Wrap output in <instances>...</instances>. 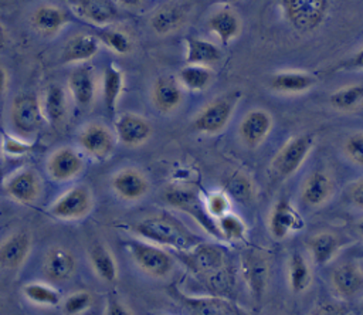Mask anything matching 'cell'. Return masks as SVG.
<instances>
[{
	"mask_svg": "<svg viewBox=\"0 0 363 315\" xmlns=\"http://www.w3.org/2000/svg\"><path fill=\"white\" fill-rule=\"evenodd\" d=\"M132 231L145 241L183 253L201 243L197 234L190 231L180 220L169 214L147 216L133 223Z\"/></svg>",
	"mask_w": 363,
	"mask_h": 315,
	"instance_id": "1",
	"label": "cell"
},
{
	"mask_svg": "<svg viewBox=\"0 0 363 315\" xmlns=\"http://www.w3.org/2000/svg\"><path fill=\"white\" fill-rule=\"evenodd\" d=\"M241 96L242 92L240 89L216 96L194 115L191 119V128L201 135H218L230 123Z\"/></svg>",
	"mask_w": 363,
	"mask_h": 315,
	"instance_id": "2",
	"label": "cell"
},
{
	"mask_svg": "<svg viewBox=\"0 0 363 315\" xmlns=\"http://www.w3.org/2000/svg\"><path fill=\"white\" fill-rule=\"evenodd\" d=\"M315 140L316 138L313 133H299L289 138L271 160L269 169L272 175L279 180H285L295 175L311 155Z\"/></svg>",
	"mask_w": 363,
	"mask_h": 315,
	"instance_id": "3",
	"label": "cell"
},
{
	"mask_svg": "<svg viewBox=\"0 0 363 315\" xmlns=\"http://www.w3.org/2000/svg\"><path fill=\"white\" fill-rule=\"evenodd\" d=\"M279 4L286 23L303 34L323 24L330 7L329 0H281Z\"/></svg>",
	"mask_w": 363,
	"mask_h": 315,
	"instance_id": "4",
	"label": "cell"
},
{
	"mask_svg": "<svg viewBox=\"0 0 363 315\" xmlns=\"http://www.w3.org/2000/svg\"><path fill=\"white\" fill-rule=\"evenodd\" d=\"M10 122L16 135L24 139L37 135L45 122L41 98L34 92L16 95L10 106Z\"/></svg>",
	"mask_w": 363,
	"mask_h": 315,
	"instance_id": "5",
	"label": "cell"
},
{
	"mask_svg": "<svg viewBox=\"0 0 363 315\" xmlns=\"http://www.w3.org/2000/svg\"><path fill=\"white\" fill-rule=\"evenodd\" d=\"M126 248L140 271L153 278H167L174 268L173 257L160 245L145 240H129Z\"/></svg>",
	"mask_w": 363,
	"mask_h": 315,
	"instance_id": "6",
	"label": "cell"
},
{
	"mask_svg": "<svg viewBox=\"0 0 363 315\" xmlns=\"http://www.w3.org/2000/svg\"><path fill=\"white\" fill-rule=\"evenodd\" d=\"M92 207L91 189L85 184H77L67 189L48 206V214L62 221H75L86 217Z\"/></svg>",
	"mask_w": 363,
	"mask_h": 315,
	"instance_id": "7",
	"label": "cell"
},
{
	"mask_svg": "<svg viewBox=\"0 0 363 315\" xmlns=\"http://www.w3.org/2000/svg\"><path fill=\"white\" fill-rule=\"evenodd\" d=\"M118 139L115 131L102 122H88L78 132V145L94 160H106L115 152Z\"/></svg>",
	"mask_w": 363,
	"mask_h": 315,
	"instance_id": "8",
	"label": "cell"
},
{
	"mask_svg": "<svg viewBox=\"0 0 363 315\" xmlns=\"http://www.w3.org/2000/svg\"><path fill=\"white\" fill-rule=\"evenodd\" d=\"M4 193L21 206H33L41 196V177L31 166H24L9 175L3 183Z\"/></svg>",
	"mask_w": 363,
	"mask_h": 315,
	"instance_id": "9",
	"label": "cell"
},
{
	"mask_svg": "<svg viewBox=\"0 0 363 315\" xmlns=\"http://www.w3.org/2000/svg\"><path fill=\"white\" fill-rule=\"evenodd\" d=\"M268 233L274 240H285L303 228L305 220L288 197L278 199L268 214Z\"/></svg>",
	"mask_w": 363,
	"mask_h": 315,
	"instance_id": "10",
	"label": "cell"
},
{
	"mask_svg": "<svg viewBox=\"0 0 363 315\" xmlns=\"http://www.w3.org/2000/svg\"><path fill=\"white\" fill-rule=\"evenodd\" d=\"M33 250V236L28 230H14L0 241V270L18 271Z\"/></svg>",
	"mask_w": 363,
	"mask_h": 315,
	"instance_id": "11",
	"label": "cell"
},
{
	"mask_svg": "<svg viewBox=\"0 0 363 315\" xmlns=\"http://www.w3.org/2000/svg\"><path fill=\"white\" fill-rule=\"evenodd\" d=\"M274 128L272 115L262 108L250 109L238 123V138L241 143L250 149H258Z\"/></svg>",
	"mask_w": 363,
	"mask_h": 315,
	"instance_id": "12",
	"label": "cell"
},
{
	"mask_svg": "<svg viewBox=\"0 0 363 315\" xmlns=\"http://www.w3.org/2000/svg\"><path fill=\"white\" fill-rule=\"evenodd\" d=\"M116 139L126 148H139L145 145L153 135L149 119L135 112H122L113 123Z\"/></svg>",
	"mask_w": 363,
	"mask_h": 315,
	"instance_id": "13",
	"label": "cell"
},
{
	"mask_svg": "<svg viewBox=\"0 0 363 315\" xmlns=\"http://www.w3.org/2000/svg\"><path fill=\"white\" fill-rule=\"evenodd\" d=\"M85 167L84 156L72 146L57 148L47 159L45 169L51 180L69 182L78 177Z\"/></svg>",
	"mask_w": 363,
	"mask_h": 315,
	"instance_id": "14",
	"label": "cell"
},
{
	"mask_svg": "<svg viewBox=\"0 0 363 315\" xmlns=\"http://www.w3.org/2000/svg\"><path fill=\"white\" fill-rule=\"evenodd\" d=\"M330 285L340 301H349L363 292V270L356 260L336 265L330 272Z\"/></svg>",
	"mask_w": 363,
	"mask_h": 315,
	"instance_id": "15",
	"label": "cell"
},
{
	"mask_svg": "<svg viewBox=\"0 0 363 315\" xmlns=\"http://www.w3.org/2000/svg\"><path fill=\"white\" fill-rule=\"evenodd\" d=\"M183 87L177 77L162 74L155 78L150 89V101L155 109L163 115H169L179 109L183 102Z\"/></svg>",
	"mask_w": 363,
	"mask_h": 315,
	"instance_id": "16",
	"label": "cell"
},
{
	"mask_svg": "<svg viewBox=\"0 0 363 315\" xmlns=\"http://www.w3.org/2000/svg\"><path fill=\"white\" fill-rule=\"evenodd\" d=\"M164 199L170 206H173L179 210H183V211H187L200 224L207 227L214 236L220 237L216 220H213L207 214L204 201L200 200V197L197 196V193L194 190L186 189V187H170L164 192Z\"/></svg>",
	"mask_w": 363,
	"mask_h": 315,
	"instance_id": "17",
	"label": "cell"
},
{
	"mask_svg": "<svg viewBox=\"0 0 363 315\" xmlns=\"http://www.w3.org/2000/svg\"><path fill=\"white\" fill-rule=\"evenodd\" d=\"M72 11L86 23L108 27L121 18L119 4L113 0H71Z\"/></svg>",
	"mask_w": 363,
	"mask_h": 315,
	"instance_id": "18",
	"label": "cell"
},
{
	"mask_svg": "<svg viewBox=\"0 0 363 315\" xmlns=\"http://www.w3.org/2000/svg\"><path fill=\"white\" fill-rule=\"evenodd\" d=\"M111 189L125 201L142 200L150 189L149 179L136 167H122L111 177Z\"/></svg>",
	"mask_w": 363,
	"mask_h": 315,
	"instance_id": "19",
	"label": "cell"
},
{
	"mask_svg": "<svg viewBox=\"0 0 363 315\" xmlns=\"http://www.w3.org/2000/svg\"><path fill=\"white\" fill-rule=\"evenodd\" d=\"M77 257L62 245H51L43 260V272L50 282H67L77 272Z\"/></svg>",
	"mask_w": 363,
	"mask_h": 315,
	"instance_id": "20",
	"label": "cell"
},
{
	"mask_svg": "<svg viewBox=\"0 0 363 315\" xmlns=\"http://www.w3.org/2000/svg\"><path fill=\"white\" fill-rule=\"evenodd\" d=\"M335 193V183L332 177L323 170L311 172L301 187V200L308 207L318 209L326 204Z\"/></svg>",
	"mask_w": 363,
	"mask_h": 315,
	"instance_id": "21",
	"label": "cell"
},
{
	"mask_svg": "<svg viewBox=\"0 0 363 315\" xmlns=\"http://www.w3.org/2000/svg\"><path fill=\"white\" fill-rule=\"evenodd\" d=\"M68 14L60 6L48 3L37 6L30 16L33 30L43 37L57 35L68 24Z\"/></svg>",
	"mask_w": 363,
	"mask_h": 315,
	"instance_id": "22",
	"label": "cell"
},
{
	"mask_svg": "<svg viewBox=\"0 0 363 315\" xmlns=\"http://www.w3.org/2000/svg\"><path fill=\"white\" fill-rule=\"evenodd\" d=\"M186 21L187 11L177 3H163L157 6L149 17V26L156 35H170L179 31Z\"/></svg>",
	"mask_w": 363,
	"mask_h": 315,
	"instance_id": "23",
	"label": "cell"
},
{
	"mask_svg": "<svg viewBox=\"0 0 363 315\" xmlns=\"http://www.w3.org/2000/svg\"><path fill=\"white\" fill-rule=\"evenodd\" d=\"M99 40L95 34L78 33L69 37L61 50V64H81L92 60L99 51Z\"/></svg>",
	"mask_w": 363,
	"mask_h": 315,
	"instance_id": "24",
	"label": "cell"
},
{
	"mask_svg": "<svg viewBox=\"0 0 363 315\" xmlns=\"http://www.w3.org/2000/svg\"><path fill=\"white\" fill-rule=\"evenodd\" d=\"M343 248V240L332 231H320L311 236L306 241L309 260L319 267L333 261Z\"/></svg>",
	"mask_w": 363,
	"mask_h": 315,
	"instance_id": "25",
	"label": "cell"
},
{
	"mask_svg": "<svg viewBox=\"0 0 363 315\" xmlns=\"http://www.w3.org/2000/svg\"><path fill=\"white\" fill-rule=\"evenodd\" d=\"M207 28L211 34L217 37V40L223 45H228L231 41H234L242 28V23L240 16L230 9L228 6H224L218 10H216L207 20Z\"/></svg>",
	"mask_w": 363,
	"mask_h": 315,
	"instance_id": "26",
	"label": "cell"
},
{
	"mask_svg": "<svg viewBox=\"0 0 363 315\" xmlns=\"http://www.w3.org/2000/svg\"><path fill=\"white\" fill-rule=\"evenodd\" d=\"M316 84V77L305 72V71H295V70H285L278 71L271 75L269 87L272 91L286 95H296L309 91Z\"/></svg>",
	"mask_w": 363,
	"mask_h": 315,
	"instance_id": "27",
	"label": "cell"
},
{
	"mask_svg": "<svg viewBox=\"0 0 363 315\" xmlns=\"http://www.w3.org/2000/svg\"><path fill=\"white\" fill-rule=\"evenodd\" d=\"M68 91L74 102L81 108H89L95 101L96 82L88 67H77L68 77Z\"/></svg>",
	"mask_w": 363,
	"mask_h": 315,
	"instance_id": "28",
	"label": "cell"
},
{
	"mask_svg": "<svg viewBox=\"0 0 363 315\" xmlns=\"http://www.w3.org/2000/svg\"><path fill=\"white\" fill-rule=\"evenodd\" d=\"M311 260L301 251H294L286 261V281L292 294L301 295L312 285Z\"/></svg>",
	"mask_w": 363,
	"mask_h": 315,
	"instance_id": "29",
	"label": "cell"
},
{
	"mask_svg": "<svg viewBox=\"0 0 363 315\" xmlns=\"http://www.w3.org/2000/svg\"><path fill=\"white\" fill-rule=\"evenodd\" d=\"M242 270L248 281V287L252 295L259 299L264 295L268 282V258L264 257L259 251H250L242 257Z\"/></svg>",
	"mask_w": 363,
	"mask_h": 315,
	"instance_id": "30",
	"label": "cell"
},
{
	"mask_svg": "<svg viewBox=\"0 0 363 315\" xmlns=\"http://www.w3.org/2000/svg\"><path fill=\"white\" fill-rule=\"evenodd\" d=\"M88 262L94 274L104 282H115L119 268L115 255L104 243H94L88 248Z\"/></svg>",
	"mask_w": 363,
	"mask_h": 315,
	"instance_id": "31",
	"label": "cell"
},
{
	"mask_svg": "<svg viewBox=\"0 0 363 315\" xmlns=\"http://www.w3.org/2000/svg\"><path fill=\"white\" fill-rule=\"evenodd\" d=\"M186 257L189 260V264L200 272H216L220 271L224 265V253L211 244L200 243L190 248L189 251H184Z\"/></svg>",
	"mask_w": 363,
	"mask_h": 315,
	"instance_id": "32",
	"label": "cell"
},
{
	"mask_svg": "<svg viewBox=\"0 0 363 315\" xmlns=\"http://www.w3.org/2000/svg\"><path fill=\"white\" fill-rule=\"evenodd\" d=\"M125 88L123 71L115 64L109 62L102 72V102L109 114L116 111L119 98Z\"/></svg>",
	"mask_w": 363,
	"mask_h": 315,
	"instance_id": "33",
	"label": "cell"
},
{
	"mask_svg": "<svg viewBox=\"0 0 363 315\" xmlns=\"http://www.w3.org/2000/svg\"><path fill=\"white\" fill-rule=\"evenodd\" d=\"M223 58L220 47L206 38L189 37L186 38V64L213 65Z\"/></svg>",
	"mask_w": 363,
	"mask_h": 315,
	"instance_id": "34",
	"label": "cell"
},
{
	"mask_svg": "<svg viewBox=\"0 0 363 315\" xmlns=\"http://www.w3.org/2000/svg\"><path fill=\"white\" fill-rule=\"evenodd\" d=\"M45 121L51 125H61L67 116V94L60 84H50L41 98Z\"/></svg>",
	"mask_w": 363,
	"mask_h": 315,
	"instance_id": "35",
	"label": "cell"
},
{
	"mask_svg": "<svg viewBox=\"0 0 363 315\" xmlns=\"http://www.w3.org/2000/svg\"><path fill=\"white\" fill-rule=\"evenodd\" d=\"M177 78L184 89L190 92H203L211 85L214 71L207 65L186 64L180 68Z\"/></svg>",
	"mask_w": 363,
	"mask_h": 315,
	"instance_id": "36",
	"label": "cell"
},
{
	"mask_svg": "<svg viewBox=\"0 0 363 315\" xmlns=\"http://www.w3.org/2000/svg\"><path fill=\"white\" fill-rule=\"evenodd\" d=\"M24 298L38 306H57L61 304V294L55 287L43 281H28L21 287Z\"/></svg>",
	"mask_w": 363,
	"mask_h": 315,
	"instance_id": "37",
	"label": "cell"
},
{
	"mask_svg": "<svg viewBox=\"0 0 363 315\" xmlns=\"http://www.w3.org/2000/svg\"><path fill=\"white\" fill-rule=\"evenodd\" d=\"M329 104L339 112H352L363 104V85L350 84L335 89L329 95Z\"/></svg>",
	"mask_w": 363,
	"mask_h": 315,
	"instance_id": "38",
	"label": "cell"
},
{
	"mask_svg": "<svg viewBox=\"0 0 363 315\" xmlns=\"http://www.w3.org/2000/svg\"><path fill=\"white\" fill-rule=\"evenodd\" d=\"M183 306L189 315H230L228 304L218 297H186Z\"/></svg>",
	"mask_w": 363,
	"mask_h": 315,
	"instance_id": "39",
	"label": "cell"
},
{
	"mask_svg": "<svg viewBox=\"0 0 363 315\" xmlns=\"http://www.w3.org/2000/svg\"><path fill=\"white\" fill-rule=\"evenodd\" d=\"M95 35L101 44H104L118 55H128L133 50V41L130 35L121 28H115L111 26L102 27L101 31Z\"/></svg>",
	"mask_w": 363,
	"mask_h": 315,
	"instance_id": "40",
	"label": "cell"
},
{
	"mask_svg": "<svg viewBox=\"0 0 363 315\" xmlns=\"http://www.w3.org/2000/svg\"><path fill=\"white\" fill-rule=\"evenodd\" d=\"M216 224H217L218 236L230 243H240L247 238L248 227L245 221L242 220V217H240L233 211L216 220Z\"/></svg>",
	"mask_w": 363,
	"mask_h": 315,
	"instance_id": "41",
	"label": "cell"
},
{
	"mask_svg": "<svg viewBox=\"0 0 363 315\" xmlns=\"http://www.w3.org/2000/svg\"><path fill=\"white\" fill-rule=\"evenodd\" d=\"M225 192L230 194L231 199H235L241 203H250L254 199L255 190L252 180L242 172H235L227 180Z\"/></svg>",
	"mask_w": 363,
	"mask_h": 315,
	"instance_id": "42",
	"label": "cell"
},
{
	"mask_svg": "<svg viewBox=\"0 0 363 315\" xmlns=\"http://www.w3.org/2000/svg\"><path fill=\"white\" fill-rule=\"evenodd\" d=\"M204 207L213 220H218L231 211V197L225 190H214L206 196Z\"/></svg>",
	"mask_w": 363,
	"mask_h": 315,
	"instance_id": "43",
	"label": "cell"
},
{
	"mask_svg": "<svg viewBox=\"0 0 363 315\" xmlns=\"http://www.w3.org/2000/svg\"><path fill=\"white\" fill-rule=\"evenodd\" d=\"M92 294L84 289L71 292L62 301V309L67 315H81L92 306Z\"/></svg>",
	"mask_w": 363,
	"mask_h": 315,
	"instance_id": "44",
	"label": "cell"
},
{
	"mask_svg": "<svg viewBox=\"0 0 363 315\" xmlns=\"http://www.w3.org/2000/svg\"><path fill=\"white\" fill-rule=\"evenodd\" d=\"M342 149L349 162L363 167V131L349 133L343 140Z\"/></svg>",
	"mask_w": 363,
	"mask_h": 315,
	"instance_id": "45",
	"label": "cell"
},
{
	"mask_svg": "<svg viewBox=\"0 0 363 315\" xmlns=\"http://www.w3.org/2000/svg\"><path fill=\"white\" fill-rule=\"evenodd\" d=\"M31 149H33V143L16 133L14 135L3 133L1 136V150L7 156H11V158L24 156L30 153Z\"/></svg>",
	"mask_w": 363,
	"mask_h": 315,
	"instance_id": "46",
	"label": "cell"
},
{
	"mask_svg": "<svg viewBox=\"0 0 363 315\" xmlns=\"http://www.w3.org/2000/svg\"><path fill=\"white\" fill-rule=\"evenodd\" d=\"M309 315H350V311L340 301H325L318 304Z\"/></svg>",
	"mask_w": 363,
	"mask_h": 315,
	"instance_id": "47",
	"label": "cell"
},
{
	"mask_svg": "<svg viewBox=\"0 0 363 315\" xmlns=\"http://www.w3.org/2000/svg\"><path fill=\"white\" fill-rule=\"evenodd\" d=\"M104 315H133V312L119 297L111 295L106 299Z\"/></svg>",
	"mask_w": 363,
	"mask_h": 315,
	"instance_id": "48",
	"label": "cell"
},
{
	"mask_svg": "<svg viewBox=\"0 0 363 315\" xmlns=\"http://www.w3.org/2000/svg\"><path fill=\"white\" fill-rule=\"evenodd\" d=\"M347 197L352 206L363 211V177L354 180L347 189Z\"/></svg>",
	"mask_w": 363,
	"mask_h": 315,
	"instance_id": "49",
	"label": "cell"
},
{
	"mask_svg": "<svg viewBox=\"0 0 363 315\" xmlns=\"http://www.w3.org/2000/svg\"><path fill=\"white\" fill-rule=\"evenodd\" d=\"M337 70H346V71H363V47L359 48L354 54H352L349 58L342 61L339 64Z\"/></svg>",
	"mask_w": 363,
	"mask_h": 315,
	"instance_id": "50",
	"label": "cell"
},
{
	"mask_svg": "<svg viewBox=\"0 0 363 315\" xmlns=\"http://www.w3.org/2000/svg\"><path fill=\"white\" fill-rule=\"evenodd\" d=\"M7 87H9V72L3 65H0V96L6 92Z\"/></svg>",
	"mask_w": 363,
	"mask_h": 315,
	"instance_id": "51",
	"label": "cell"
},
{
	"mask_svg": "<svg viewBox=\"0 0 363 315\" xmlns=\"http://www.w3.org/2000/svg\"><path fill=\"white\" fill-rule=\"evenodd\" d=\"M143 0H116V3L125 9H136L142 4Z\"/></svg>",
	"mask_w": 363,
	"mask_h": 315,
	"instance_id": "52",
	"label": "cell"
},
{
	"mask_svg": "<svg viewBox=\"0 0 363 315\" xmlns=\"http://www.w3.org/2000/svg\"><path fill=\"white\" fill-rule=\"evenodd\" d=\"M7 41H9V34H7V30H6V27L0 23V51L6 47V44H7Z\"/></svg>",
	"mask_w": 363,
	"mask_h": 315,
	"instance_id": "53",
	"label": "cell"
},
{
	"mask_svg": "<svg viewBox=\"0 0 363 315\" xmlns=\"http://www.w3.org/2000/svg\"><path fill=\"white\" fill-rule=\"evenodd\" d=\"M352 257H353L354 260H363V245L359 247V248H356L354 251H352Z\"/></svg>",
	"mask_w": 363,
	"mask_h": 315,
	"instance_id": "54",
	"label": "cell"
},
{
	"mask_svg": "<svg viewBox=\"0 0 363 315\" xmlns=\"http://www.w3.org/2000/svg\"><path fill=\"white\" fill-rule=\"evenodd\" d=\"M354 228H356V233L363 238V219H360V220L354 224Z\"/></svg>",
	"mask_w": 363,
	"mask_h": 315,
	"instance_id": "55",
	"label": "cell"
},
{
	"mask_svg": "<svg viewBox=\"0 0 363 315\" xmlns=\"http://www.w3.org/2000/svg\"><path fill=\"white\" fill-rule=\"evenodd\" d=\"M214 1L221 4V6H230V4H234V3H237L240 0H214Z\"/></svg>",
	"mask_w": 363,
	"mask_h": 315,
	"instance_id": "56",
	"label": "cell"
},
{
	"mask_svg": "<svg viewBox=\"0 0 363 315\" xmlns=\"http://www.w3.org/2000/svg\"><path fill=\"white\" fill-rule=\"evenodd\" d=\"M362 309H363V299H362Z\"/></svg>",
	"mask_w": 363,
	"mask_h": 315,
	"instance_id": "57",
	"label": "cell"
},
{
	"mask_svg": "<svg viewBox=\"0 0 363 315\" xmlns=\"http://www.w3.org/2000/svg\"><path fill=\"white\" fill-rule=\"evenodd\" d=\"M162 315H166V314H162Z\"/></svg>",
	"mask_w": 363,
	"mask_h": 315,
	"instance_id": "58",
	"label": "cell"
}]
</instances>
